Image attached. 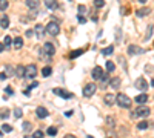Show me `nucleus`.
Returning <instances> with one entry per match:
<instances>
[{"label":"nucleus","mask_w":154,"mask_h":138,"mask_svg":"<svg viewBox=\"0 0 154 138\" xmlns=\"http://www.w3.org/2000/svg\"><path fill=\"white\" fill-rule=\"evenodd\" d=\"M117 105L120 107H130L131 106V98L125 94H119L117 95Z\"/></svg>","instance_id":"nucleus-2"},{"label":"nucleus","mask_w":154,"mask_h":138,"mask_svg":"<svg viewBox=\"0 0 154 138\" xmlns=\"http://www.w3.org/2000/svg\"><path fill=\"white\" fill-rule=\"evenodd\" d=\"M22 127H23V130H25V132H29V130H31V123H28V121H25Z\"/></svg>","instance_id":"nucleus-36"},{"label":"nucleus","mask_w":154,"mask_h":138,"mask_svg":"<svg viewBox=\"0 0 154 138\" xmlns=\"http://www.w3.org/2000/svg\"><path fill=\"white\" fill-rule=\"evenodd\" d=\"M45 31L48 32L49 36H57V34L60 32V26H59V23H56V22H49L48 25H46Z\"/></svg>","instance_id":"nucleus-3"},{"label":"nucleus","mask_w":154,"mask_h":138,"mask_svg":"<svg viewBox=\"0 0 154 138\" xmlns=\"http://www.w3.org/2000/svg\"><path fill=\"white\" fill-rule=\"evenodd\" d=\"M6 8H8V2H6V0H0V9L5 11Z\"/></svg>","instance_id":"nucleus-37"},{"label":"nucleus","mask_w":154,"mask_h":138,"mask_svg":"<svg viewBox=\"0 0 154 138\" xmlns=\"http://www.w3.org/2000/svg\"><path fill=\"white\" fill-rule=\"evenodd\" d=\"M139 2H140V3H146V0H139Z\"/></svg>","instance_id":"nucleus-47"},{"label":"nucleus","mask_w":154,"mask_h":138,"mask_svg":"<svg viewBox=\"0 0 154 138\" xmlns=\"http://www.w3.org/2000/svg\"><path fill=\"white\" fill-rule=\"evenodd\" d=\"M36 32H37V37H42L43 36V26L42 25H37L36 26Z\"/></svg>","instance_id":"nucleus-28"},{"label":"nucleus","mask_w":154,"mask_h":138,"mask_svg":"<svg viewBox=\"0 0 154 138\" xmlns=\"http://www.w3.org/2000/svg\"><path fill=\"white\" fill-rule=\"evenodd\" d=\"M9 115V110L8 109H2V118H8Z\"/></svg>","instance_id":"nucleus-39"},{"label":"nucleus","mask_w":154,"mask_h":138,"mask_svg":"<svg viewBox=\"0 0 154 138\" xmlns=\"http://www.w3.org/2000/svg\"><path fill=\"white\" fill-rule=\"evenodd\" d=\"M25 71H26V68H23V66H17L16 68V75L17 77H25Z\"/></svg>","instance_id":"nucleus-18"},{"label":"nucleus","mask_w":154,"mask_h":138,"mask_svg":"<svg viewBox=\"0 0 154 138\" xmlns=\"http://www.w3.org/2000/svg\"><path fill=\"white\" fill-rule=\"evenodd\" d=\"M136 87L139 89V91H146V89H148V85H146V81H145V78H137V81H136Z\"/></svg>","instance_id":"nucleus-12"},{"label":"nucleus","mask_w":154,"mask_h":138,"mask_svg":"<svg viewBox=\"0 0 154 138\" xmlns=\"http://www.w3.org/2000/svg\"><path fill=\"white\" fill-rule=\"evenodd\" d=\"M94 6H96V8H103L105 0H94Z\"/></svg>","instance_id":"nucleus-31"},{"label":"nucleus","mask_w":154,"mask_h":138,"mask_svg":"<svg viewBox=\"0 0 154 138\" xmlns=\"http://www.w3.org/2000/svg\"><path fill=\"white\" fill-rule=\"evenodd\" d=\"M45 6H46V8H49V9H56L59 5H57L56 0H45Z\"/></svg>","instance_id":"nucleus-16"},{"label":"nucleus","mask_w":154,"mask_h":138,"mask_svg":"<svg viewBox=\"0 0 154 138\" xmlns=\"http://www.w3.org/2000/svg\"><path fill=\"white\" fill-rule=\"evenodd\" d=\"M3 92H5V94H8V95H12V87H9V86H6Z\"/></svg>","instance_id":"nucleus-40"},{"label":"nucleus","mask_w":154,"mask_h":138,"mask_svg":"<svg viewBox=\"0 0 154 138\" xmlns=\"http://www.w3.org/2000/svg\"><path fill=\"white\" fill-rule=\"evenodd\" d=\"M42 54L46 55V57L49 58L51 55L56 54V46L52 45V43H49V41H48V43H45V45H43V49H42Z\"/></svg>","instance_id":"nucleus-4"},{"label":"nucleus","mask_w":154,"mask_h":138,"mask_svg":"<svg viewBox=\"0 0 154 138\" xmlns=\"http://www.w3.org/2000/svg\"><path fill=\"white\" fill-rule=\"evenodd\" d=\"M151 34H153V25H150L148 28H146V34H145V37H143V40L146 41V40H150V37H151Z\"/></svg>","instance_id":"nucleus-25"},{"label":"nucleus","mask_w":154,"mask_h":138,"mask_svg":"<svg viewBox=\"0 0 154 138\" xmlns=\"http://www.w3.org/2000/svg\"><path fill=\"white\" fill-rule=\"evenodd\" d=\"M114 69H116V65L112 63V61H106V71H108V72H112Z\"/></svg>","instance_id":"nucleus-26"},{"label":"nucleus","mask_w":154,"mask_h":138,"mask_svg":"<svg viewBox=\"0 0 154 138\" xmlns=\"http://www.w3.org/2000/svg\"><path fill=\"white\" fill-rule=\"evenodd\" d=\"M77 20H79V23H82V25H83V23H86V18H85L83 16H79V17H77Z\"/></svg>","instance_id":"nucleus-41"},{"label":"nucleus","mask_w":154,"mask_h":138,"mask_svg":"<svg viewBox=\"0 0 154 138\" xmlns=\"http://www.w3.org/2000/svg\"><path fill=\"white\" fill-rule=\"evenodd\" d=\"M85 12H86V6L80 5V6H79V16H82V14H85Z\"/></svg>","instance_id":"nucleus-38"},{"label":"nucleus","mask_w":154,"mask_h":138,"mask_svg":"<svg viewBox=\"0 0 154 138\" xmlns=\"http://www.w3.org/2000/svg\"><path fill=\"white\" fill-rule=\"evenodd\" d=\"M151 86L154 87V78H153V81H151Z\"/></svg>","instance_id":"nucleus-48"},{"label":"nucleus","mask_w":154,"mask_h":138,"mask_svg":"<svg viewBox=\"0 0 154 138\" xmlns=\"http://www.w3.org/2000/svg\"><path fill=\"white\" fill-rule=\"evenodd\" d=\"M100 81H102V83H100V86H102L103 89H105V86H108V85H110V83H108V77H106V75H103Z\"/></svg>","instance_id":"nucleus-30"},{"label":"nucleus","mask_w":154,"mask_h":138,"mask_svg":"<svg viewBox=\"0 0 154 138\" xmlns=\"http://www.w3.org/2000/svg\"><path fill=\"white\" fill-rule=\"evenodd\" d=\"M85 52V49H76V51H72V52H69L68 54V58H77V57H80V55H82Z\"/></svg>","instance_id":"nucleus-13"},{"label":"nucleus","mask_w":154,"mask_h":138,"mask_svg":"<svg viewBox=\"0 0 154 138\" xmlns=\"http://www.w3.org/2000/svg\"><path fill=\"white\" fill-rule=\"evenodd\" d=\"M65 115H66V117H71V115H72V112H71V110H68V112H65Z\"/></svg>","instance_id":"nucleus-46"},{"label":"nucleus","mask_w":154,"mask_h":138,"mask_svg":"<svg viewBox=\"0 0 154 138\" xmlns=\"http://www.w3.org/2000/svg\"><path fill=\"white\" fill-rule=\"evenodd\" d=\"M117 101V95L114 94H105V105L106 106H112Z\"/></svg>","instance_id":"nucleus-11"},{"label":"nucleus","mask_w":154,"mask_h":138,"mask_svg":"<svg viewBox=\"0 0 154 138\" xmlns=\"http://www.w3.org/2000/svg\"><path fill=\"white\" fill-rule=\"evenodd\" d=\"M48 135H51V137H54V135H57V127H54V126H51V127H48Z\"/></svg>","instance_id":"nucleus-27"},{"label":"nucleus","mask_w":154,"mask_h":138,"mask_svg":"<svg viewBox=\"0 0 154 138\" xmlns=\"http://www.w3.org/2000/svg\"><path fill=\"white\" fill-rule=\"evenodd\" d=\"M96 91H97V86L94 85V83H88V85H85V87H83V95L85 97H91V95H94Z\"/></svg>","instance_id":"nucleus-6"},{"label":"nucleus","mask_w":154,"mask_h":138,"mask_svg":"<svg viewBox=\"0 0 154 138\" xmlns=\"http://www.w3.org/2000/svg\"><path fill=\"white\" fill-rule=\"evenodd\" d=\"M112 52H114V46H108V48H105V49H102V54L103 55H111Z\"/></svg>","instance_id":"nucleus-24"},{"label":"nucleus","mask_w":154,"mask_h":138,"mask_svg":"<svg viewBox=\"0 0 154 138\" xmlns=\"http://www.w3.org/2000/svg\"><path fill=\"white\" fill-rule=\"evenodd\" d=\"M146 100H148V95L146 94H140L136 97V101L139 103V105H143V103H146Z\"/></svg>","instance_id":"nucleus-17"},{"label":"nucleus","mask_w":154,"mask_h":138,"mask_svg":"<svg viewBox=\"0 0 154 138\" xmlns=\"http://www.w3.org/2000/svg\"><path fill=\"white\" fill-rule=\"evenodd\" d=\"M146 127H148V123H146V121H140V123L137 124V129H139V130H145Z\"/></svg>","instance_id":"nucleus-29"},{"label":"nucleus","mask_w":154,"mask_h":138,"mask_svg":"<svg viewBox=\"0 0 154 138\" xmlns=\"http://www.w3.org/2000/svg\"><path fill=\"white\" fill-rule=\"evenodd\" d=\"M22 46H23V38L22 37H17L14 40V48H16V49H20Z\"/></svg>","instance_id":"nucleus-21"},{"label":"nucleus","mask_w":154,"mask_h":138,"mask_svg":"<svg viewBox=\"0 0 154 138\" xmlns=\"http://www.w3.org/2000/svg\"><path fill=\"white\" fill-rule=\"evenodd\" d=\"M63 138H77V137H74V135H72V134H66Z\"/></svg>","instance_id":"nucleus-43"},{"label":"nucleus","mask_w":154,"mask_h":138,"mask_svg":"<svg viewBox=\"0 0 154 138\" xmlns=\"http://www.w3.org/2000/svg\"><path fill=\"white\" fill-rule=\"evenodd\" d=\"M110 86L112 87V89H119V86H120V78H112L111 80V83H110Z\"/></svg>","instance_id":"nucleus-19"},{"label":"nucleus","mask_w":154,"mask_h":138,"mask_svg":"<svg viewBox=\"0 0 154 138\" xmlns=\"http://www.w3.org/2000/svg\"><path fill=\"white\" fill-rule=\"evenodd\" d=\"M5 74H6V75H14V74H16V71H14V66H11V65L5 66Z\"/></svg>","instance_id":"nucleus-22"},{"label":"nucleus","mask_w":154,"mask_h":138,"mask_svg":"<svg viewBox=\"0 0 154 138\" xmlns=\"http://www.w3.org/2000/svg\"><path fill=\"white\" fill-rule=\"evenodd\" d=\"M36 114H37V117H39L40 120H43V118H46V117L49 115L48 109H46V107H43V106H39V107L36 109Z\"/></svg>","instance_id":"nucleus-10"},{"label":"nucleus","mask_w":154,"mask_h":138,"mask_svg":"<svg viewBox=\"0 0 154 138\" xmlns=\"http://www.w3.org/2000/svg\"><path fill=\"white\" fill-rule=\"evenodd\" d=\"M26 5H28V8H31V9H37L40 2L39 0H26Z\"/></svg>","instance_id":"nucleus-15"},{"label":"nucleus","mask_w":154,"mask_h":138,"mask_svg":"<svg viewBox=\"0 0 154 138\" xmlns=\"http://www.w3.org/2000/svg\"><path fill=\"white\" fill-rule=\"evenodd\" d=\"M11 41H12V40H11V37H9V36H6V37L3 38V45H5L6 48H9V45H11Z\"/></svg>","instance_id":"nucleus-33"},{"label":"nucleus","mask_w":154,"mask_h":138,"mask_svg":"<svg viewBox=\"0 0 154 138\" xmlns=\"http://www.w3.org/2000/svg\"><path fill=\"white\" fill-rule=\"evenodd\" d=\"M12 127L9 126V124H2V132H11Z\"/></svg>","instance_id":"nucleus-35"},{"label":"nucleus","mask_w":154,"mask_h":138,"mask_svg":"<svg viewBox=\"0 0 154 138\" xmlns=\"http://www.w3.org/2000/svg\"><path fill=\"white\" fill-rule=\"evenodd\" d=\"M14 115H16V118H20V117L23 115V110L20 109V107H16L14 109Z\"/></svg>","instance_id":"nucleus-32"},{"label":"nucleus","mask_w":154,"mask_h":138,"mask_svg":"<svg viewBox=\"0 0 154 138\" xmlns=\"http://www.w3.org/2000/svg\"><path fill=\"white\" fill-rule=\"evenodd\" d=\"M51 74H52V69H51L49 66H45V68L42 69V75H43V77H49Z\"/></svg>","instance_id":"nucleus-23"},{"label":"nucleus","mask_w":154,"mask_h":138,"mask_svg":"<svg viewBox=\"0 0 154 138\" xmlns=\"http://www.w3.org/2000/svg\"><path fill=\"white\" fill-rule=\"evenodd\" d=\"M32 32H34V31H31V29H28V31H26V32H25V36H26V37H31V36H32Z\"/></svg>","instance_id":"nucleus-42"},{"label":"nucleus","mask_w":154,"mask_h":138,"mask_svg":"<svg viewBox=\"0 0 154 138\" xmlns=\"http://www.w3.org/2000/svg\"><path fill=\"white\" fill-rule=\"evenodd\" d=\"M0 20H2V22H0V23H2V28H3V29H6V28L9 26V18L6 16H2V18H0Z\"/></svg>","instance_id":"nucleus-20"},{"label":"nucleus","mask_w":154,"mask_h":138,"mask_svg":"<svg viewBox=\"0 0 154 138\" xmlns=\"http://www.w3.org/2000/svg\"><path fill=\"white\" fill-rule=\"evenodd\" d=\"M150 115V109L146 106H139L134 112H131V117L133 118H136V117H140V118H146V117Z\"/></svg>","instance_id":"nucleus-1"},{"label":"nucleus","mask_w":154,"mask_h":138,"mask_svg":"<svg viewBox=\"0 0 154 138\" xmlns=\"http://www.w3.org/2000/svg\"><path fill=\"white\" fill-rule=\"evenodd\" d=\"M0 77H2V81H5V80H6V74L2 72V75H0Z\"/></svg>","instance_id":"nucleus-44"},{"label":"nucleus","mask_w":154,"mask_h":138,"mask_svg":"<svg viewBox=\"0 0 154 138\" xmlns=\"http://www.w3.org/2000/svg\"><path fill=\"white\" fill-rule=\"evenodd\" d=\"M31 138H43V132H42V130H36Z\"/></svg>","instance_id":"nucleus-34"},{"label":"nucleus","mask_w":154,"mask_h":138,"mask_svg":"<svg viewBox=\"0 0 154 138\" xmlns=\"http://www.w3.org/2000/svg\"><path fill=\"white\" fill-rule=\"evenodd\" d=\"M36 75H37V68H36V65H29V66H26V71H25V78L31 80V78H34Z\"/></svg>","instance_id":"nucleus-5"},{"label":"nucleus","mask_w":154,"mask_h":138,"mask_svg":"<svg viewBox=\"0 0 154 138\" xmlns=\"http://www.w3.org/2000/svg\"><path fill=\"white\" fill-rule=\"evenodd\" d=\"M145 51L142 49L140 46L137 45H130L128 46V54H130V57H133V55H137V54H143Z\"/></svg>","instance_id":"nucleus-8"},{"label":"nucleus","mask_w":154,"mask_h":138,"mask_svg":"<svg viewBox=\"0 0 154 138\" xmlns=\"http://www.w3.org/2000/svg\"><path fill=\"white\" fill-rule=\"evenodd\" d=\"M25 95H31V89H26V91H25Z\"/></svg>","instance_id":"nucleus-45"},{"label":"nucleus","mask_w":154,"mask_h":138,"mask_svg":"<svg viewBox=\"0 0 154 138\" xmlns=\"http://www.w3.org/2000/svg\"><path fill=\"white\" fill-rule=\"evenodd\" d=\"M52 94L62 97V98H72V94L71 92L65 91V89H60V87H54V89H52Z\"/></svg>","instance_id":"nucleus-7"},{"label":"nucleus","mask_w":154,"mask_h":138,"mask_svg":"<svg viewBox=\"0 0 154 138\" xmlns=\"http://www.w3.org/2000/svg\"><path fill=\"white\" fill-rule=\"evenodd\" d=\"M91 75H92V80H102V77H103V69L100 68V66H96L94 69H92V72H91Z\"/></svg>","instance_id":"nucleus-9"},{"label":"nucleus","mask_w":154,"mask_h":138,"mask_svg":"<svg viewBox=\"0 0 154 138\" xmlns=\"http://www.w3.org/2000/svg\"><path fill=\"white\" fill-rule=\"evenodd\" d=\"M151 12V8H140L137 9V17H145V16H148V14Z\"/></svg>","instance_id":"nucleus-14"}]
</instances>
